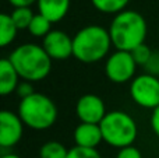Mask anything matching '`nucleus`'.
I'll use <instances>...</instances> for the list:
<instances>
[{"label":"nucleus","mask_w":159,"mask_h":158,"mask_svg":"<svg viewBox=\"0 0 159 158\" xmlns=\"http://www.w3.org/2000/svg\"><path fill=\"white\" fill-rule=\"evenodd\" d=\"M13 7H31L38 0H7Z\"/></svg>","instance_id":"25"},{"label":"nucleus","mask_w":159,"mask_h":158,"mask_svg":"<svg viewBox=\"0 0 159 158\" xmlns=\"http://www.w3.org/2000/svg\"><path fill=\"white\" fill-rule=\"evenodd\" d=\"M35 92L34 90V86H32V81H28V80H22L20 81V84L17 86V90H16V94L18 95L20 98H27L30 95H32Z\"/></svg>","instance_id":"22"},{"label":"nucleus","mask_w":159,"mask_h":158,"mask_svg":"<svg viewBox=\"0 0 159 158\" xmlns=\"http://www.w3.org/2000/svg\"><path fill=\"white\" fill-rule=\"evenodd\" d=\"M34 16H35V14L31 10V7H14V10L11 11V18L16 22L17 28H18L20 31L28 30Z\"/></svg>","instance_id":"18"},{"label":"nucleus","mask_w":159,"mask_h":158,"mask_svg":"<svg viewBox=\"0 0 159 158\" xmlns=\"http://www.w3.org/2000/svg\"><path fill=\"white\" fill-rule=\"evenodd\" d=\"M116 158H143V154L137 147H134V144H131L127 147L119 148Z\"/></svg>","instance_id":"21"},{"label":"nucleus","mask_w":159,"mask_h":158,"mask_svg":"<svg viewBox=\"0 0 159 158\" xmlns=\"http://www.w3.org/2000/svg\"><path fill=\"white\" fill-rule=\"evenodd\" d=\"M8 59L14 64L22 80L36 83L49 76L52 70V58L46 53L42 45L27 42L17 46Z\"/></svg>","instance_id":"3"},{"label":"nucleus","mask_w":159,"mask_h":158,"mask_svg":"<svg viewBox=\"0 0 159 158\" xmlns=\"http://www.w3.org/2000/svg\"><path fill=\"white\" fill-rule=\"evenodd\" d=\"M70 3L71 0H38L36 7L39 14L45 16L53 24H56L69 14Z\"/></svg>","instance_id":"12"},{"label":"nucleus","mask_w":159,"mask_h":158,"mask_svg":"<svg viewBox=\"0 0 159 158\" xmlns=\"http://www.w3.org/2000/svg\"><path fill=\"white\" fill-rule=\"evenodd\" d=\"M73 139H74L75 146L91 148H96L103 142V136H102L99 123L81 122L73 132Z\"/></svg>","instance_id":"11"},{"label":"nucleus","mask_w":159,"mask_h":158,"mask_svg":"<svg viewBox=\"0 0 159 158\" xmlns=\"http://www.w3.org/2000/svg\"><path fill=\"white\" fill-rule=\"evenodd\" d=\"M103 142L115 148H123L134 144L138 136V128L134 118L124 111H110L99 123Z\"/></svg>","instance_id":"5"},{"label":"nucleus","mask_w":159,"mask_h":158,"mask_svg":"<svg viewBox=\"0 0 159 158\" xmlns=\"http://www.w3.org/2000/svg\"><path fill=\"white\" fill-rule=\"evenodd\" d=\"M52 24L53 22L50 20H48L45 16L38 13L34 16L32 21H31L27 31L32 36H35V38H43L45 35H48L52 31Z\"/></svg>","instance_id":"16"},{"label":"nucleus","mask_w":159,"mask_h":158,"mask_svg":"<svg viewBox=\"0 0 159 158\" xmlns=\"http://www.w3.org/2000/svg\"><path fill=\"white\" fill-rule=\"evenodd\" d=\"M42 46L52 60H66L73 56V38L61 30H52L43 36Z\"/></svg>","instance_id":"9"},{"label":"nucleus","mask_w":159,"mask_h":158,"mask_svg":"<svg viewBox=\"0 0 159 158\" xmlns=\"http://www.w3.org/2000/svg\"><path fill=\"white\" fill-rule=\"evenodd\" d=\"M24 122L18 114L3 109L0 112V147L2 150L18 144L24 133Z\"/></svg>","instance_id":"8"},{"label":"nucleus","mask_w":159,"mask_h":158,"mask_svg":"<svg viewBox=\"0 0 159 158\" xmlns=\"http://www.w3.org/2000/svg\"><path fill=\"white\" fill-rule=\"evenodd\" d=\"M16 22L11 18V14L2 13L0 14V46L6 48L10 44H13L14 39L17 38L18 34Z\"/></svg>","instance_id":"14"},{"label":"nucleus","mask_w":159,"mask_h":158,"mask_svg":"<svg viewBox=\"0 0 159 158\" xmlns=\"http://www.w3.org/2000/svg\"><path fill=\"white\" fill-rule=\"evenodd\" d=\"M20 74L14 64L8 58L0 60V94L3 97L16 92L17 86L20 84Z\"/></svg>","instance_id":"13"},{"label":"nucleus","mask_w":159,"mask_h":158,"mask_svg":"<svg viewBox=\"0 0 159 158\" xmlns=\"http://www.w3.org/2000/svg\"><path fill=\"white\" fill-rule=\"evenodd\" d=\"M0 158H21V157L17 156V154H14V153H3Z\"/></svg>","instance_id":"26"},{"label":"nucleus","mask_w":159,"mask_h":158,"mask_svg":"<svg viewBox=\"0 0 159 158\" xmlns=\"http://www.w3.org/2000/svg\"><path fill=\"white\" fill-rule=\"evenodd\" d=\"M144 69L147 70V73L154 74L159 77V52H154L151 56V59L148 60V63L144 66Z\"/></svg>","instance_id":"23"},{"label":"nucleus","mask_w":159,"mask_h":158,"mask_svg":"<svg viewBox=\"0 0 159 158\" xmlns=\"http://www.w3.org/2000/svg\"><path fill=\"white\" fill-rule=\"evenodd\" d=\"M130 97L138 106L154 111L159 106V77L147 72L135 76L130 81Z\"/></svg>","instance_id":"6"},{"label":"nucleus","mask_w":159,"mask_h":158,"mask_svg":"<svg viewBox=\"0 0 159 158\" xmlns=\"http://www.w3.org/2000/svg\"><path fill=\"white\" fill-rule=\"evenodd\" d=\"M113 46L109 30L96 24L82 27L73 36V56L81 63H96L107 58Z\"/></svg>","instance_id":"2"},{"label":"nucleus","mask_w":159,"mask_h":158,"mask_svg":"<svg viewBox=\"0 0 159 158\" xmlns=\"http://www.w3.org/2000/svg\"><path fill=\"white\" fill-rule=\"evenodd\" d=\"M137 66L131 52L116 49L109 53L105 62V74L107 80L115 84H124L135 77Z\"/></svg>","instance_id":"7"},{"label":"nucleus","mask_w":159,"mask_h":158,"mask_svg":"<svg viewBox=\"0 0 159 158\" xmlns=\"http://www.w3.org/2000/svg\"><path fill=\"white\" fill-rule=\"evenodd\" d=\"M69 150L60 142H48L42 144L39 158H66Z\"/></svg>","instance_id":"17"},{"label":"nucleus","mask_w":159,"mask_h":158,"mask_svg":"<svg viewBox=\"0 0 159 158\" xmlns=\"http://www.w3.org/2000/svg\"><path fill=\"white\" fill-rule=\"evenodd\" d=\"M130 0H91L93 8L102 14H117L126 10Z\"/></svg>","instance_id":"15"},{"label":"nucleus","mask_w":159,"mask_h":158,"mask_svg":"<svg viewBox=\"0 0 159 158\" xmlns=\"http://www.w3.org/2000/svg\"><path fill=\"white\" fill-rule=\"evenodd\" d=\"M149 125H151V129L155 133V136L159 139V106H157V108L152 111L151 119H149Z\"/></svg>","instance_id":"24"},{"label":"nucleus","mask_w":159,"mask_h":158,"mask_svg":"<svg viewBox=\"0 0 159 158\" xmlns=\"http://www.w3.org/2000/svg\"><path fill=\"white\" fill-rule=\"evenodd\" d=\"M152 53L154 52H152L151 48H149L145 42L138 45L137 48H134V49L131 50V55H133V58H134L135 63H137L138 66H143V67L148 63V60L151 59Z\"/></svg>","instance_id":"20"},{"label":"nucleus","mask_w":159,"mask_h":158,"mask_svg":"<svg viewBox=\"0 0 159 158\" xmlns=\"http://www.w3.org/2000/svg\"><path fill=\"white\" fill-rule=\"evenodd\" d=\"M66 158H102V156L96 148L74 146L69 150Z\"/></svg>","instance_id":"19"},{"label":"nucleus","mask_w":159,"mask_h":158,"mask_svg":"<svg viewBox=\"0 0 159 158\" xmlns=\"http://www.w3.org/2000/svg\"><path fill=\"white\" fill-rule=\"evenodd\" d=\"M107 30L115 49L131 52L134 48L145 42L148 25L141 13L123 10L113 16Z\"/></svg>","instance_id":"1"},{"label":"nucleus","mask_w":159,"mask_h":158,"mask_svg":"<svg viewBox=\"0 0 159 158\" xmlns=\"http://www.w3.org/2000/svg\"><path fill=\"white\" fill-rule=\"evenodd\" d=\"M106 114L107 111L103 100L96 94H84L75 104V115L80 122L101 123Z\"/></svg>","instance_id":"10"},{"label":"nucleus","mask_w":159,"mask_h":158,"mask_svg":"<svg viewBox=\"0 0 159 158\" xmlns=\"http://www.w3.org/2000/svg\"><path fill=\"white\" fill-rule=\"evenodd\" d=\"M17 114L20 115L24 125L32 130L50 129L59 116L57 106L52 98L36 91L20 101Z\"/></svg>","instance_id":"4"}]
</instances>
